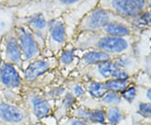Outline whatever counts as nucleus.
Here are the masks:
<instances>
[{
  "mask_svg": "<svg viewBox=\"0 0 151 125\" xmlns=\"http://www.w3.org/2000/svg\"><path fill=\"white\" fill-rule=\"evenodd\" d=\"M133 44L130 37H115L99 33H80L74 47L81 50H97L113 56L130 53Z\"/></svg>",
  "mask_w": 151,
  "mask_h": 125,
  "instance_id": "nucleus-1",
  "label": "nucleus"
},
{
  "mask_svg": "<svg viewBox=\"0 0 151 125\" xmlns=\"http://www.w3.org/2000/svg\"><path fill=\"white\" fill-rule=\"evenodd\" d=\"M127 21L111 11L96 7L86 13L76 24V30L79 33H97L111 22Z\"/></svg>",
  "mask_w": 151,
  "mask_h": 125,
  "instance_id": "nucleus-2",
  "label": "nucleus"
},
{
  "mask_svg": "<svg viewBox=\"0 0 151 125\" xmlns=\"http://www.w3.org/2000/svg\"><path fill=\"white\" fill-rule=\"evenodd\" d=\"M98 4L129 23L150 8L146 0H99Z\"/></svg>",
  "mask_w": 151,
  "mask_h": 125,
  "instance_id": "nucleus-3",
  "label": "nucleus"
},
{
  "mask_svg": "<svg viewBox=\"0 0 151 125\" xmlns=\"http://www.w3.org/2000/svg\"><path fill=\"white\" fill-rule=\"evenodd\" d=\"M67 39L68 34L65 19L61 16L49 19L45 47L52 54H58L65 47Z\"/></svg>",
  "mask_w": 151,
  "mask_h": 125,
  "instance_id": "nucleus-4",
  "label": "nucleus"
},
{
  "mask_svg": "<svg viewBox=\"0 0 151 125\" xmlns=\"http://www.w3.org/2000/svg\"><path fill=\"white\" fill-rule=\"evenodd\" d=\"M16 37L21 50L22 58L31 62L38 59L41 54V48L28 27L20 26L16 29Z\"/></svg>",
  "mask_w": 151,
  "mask_h": 125,
  "instance_id": "nucleus-5",
  "label": "nucleus"
},
{
  "mask_svg": "<svg viewBox=\"0 0 151 125\" xmlns=\"http://www.w3.org/2000/svg\"><path fill=\"white\" fill-rule=\"evenodd\" d=\"M57 65H58L57 59L54 57H48L42 59L38 58L36 60L31 61L29 65H28L26 70L24 71V80L29 84L34 83L39 77L52 70Z\"/></svg>",
  "mask_w": 151,
  "mask_h": 125,
  "instance_id": "nucleus-6",
  "label": "nucleus"
},
{
  "mask_svg": "<svg viewBox=\"0 0 151 125\" xmlns=\"http://www.w3.org/2000/svg\"><path fill=\"white\" fill-rule=\"evenodd\" d=\"M48 21L46 13L36 12L27 18V27L32 32L41 50L45 48V39L48 30Z\"/></svg>",
  "mask_w": 151,
  "mask_h": 125,
  "instance_id": "nucleus-7",
  "label": "nucleus"
},
{
  "mask_svg": "<svg viewBox=\"0 0 151 125\" xmlns=\"http://www.w3.org/2000/svg\"><path fill=\"white\" fill-rule=\"evenodd\" d=\"M119 66V65L113 59L109 61L89 66L83 70L82 73L86 77H88L89 80L103 82L113 79Z\"/></svg>",
  "mask_w": 151,
  "mask_h": 125,
  "instance_id": "nucleus-8",
  "label": "nucleus"
},
{
  "mask_svg": "<svg viewBox=\"0 0 151 125\" xmlns=\"http://www.w3.org/2000/svg\"><path fill=\"white\" fill-rule=\"evenodd\" d=\"M28 108L37 119H43L52 114V107L48 100L36 92H30L26 97Z\"/></svg>",
  "mask_w": 151,
  "mask_h": 125,
  "instance_id": "nucleus-9",
  "label": "nucleus"
},
{
  "mask_svg": "<svg viewBox=\"0 0 151 125\" xmlns=\"http://www.w3.org/2000/svg\"><path fill=\"white\" fill-rule=\"evenodd\" d=\"M0 119L12 124H26L29 121V115L20 107L0 103Z\"/></svg>",
  "mask_w": 151,
  "mask_h": 125,
  "instance_id": "nucleus-10",
  "label": "nucleus"
},
{
  "mask_svg": "<svg viewBox=\"0 0 151 125\" xmlns=\"http://www.w3.org/2000/svg\"><path fill=\"white\" fill-rule=\"evenodd\" d=\"M114 56L106 52L97 50H89L82 55V56L79 59L76 68L78 69V71H82L89 66L112 60Z\"/></svg>",
  "mask_w": 151,
  "mask_h": 125,
  "instance_id": "nucleus-11",
  "label": "nucleus"
},
{
  "mask_svg": "<svg viewBox=\"0 0 151 125\" xmlns=\"http://www.w3.org/2000/svg\"><path fill=\"white\" fill-rule=\"evenodd\" d=\"M0 81L9 89H15L21 87L23 81L14 65L4 62L0 65Z\"/></svg>",
  "mask_w": 151,
  "mask_h": 125,
  "instance_id": "nucleus-12",
  "label": "nucleus"
},
{
  "mask_svg": "<svg viewBox=\"0 0 151 125\" xmlns=\"http://www.w3.org/2000/svg\"><path fill=\"white\" fill-rule=\"evenodd\" d=\"M97 33L115 37H130L133 35V28L129 22L114 21L106 24Z\"/></svg>",
  "mask_w": 151,
  "mask_h": 125,
  "instance_id": "nucleus-13",
  "label": "nucleus"
},
{
  "mask_svg": "<svg viewBox=\"0 0 151 125\" xmlns=\"http://www.w3.org/2000/svg\"><path fill=\"white\" fill-rule=\"evenodd\" d=\"M5 53L7 59L9 61V63L21 66L23 58L16 35L10 34L7 37L5 42Z\"/></svg>",
  "mask_w": 151,
  "mask_h": 125,
  "instance_id": "nucleus-14",
  "label": "nucleus"
},
{
  "mask_svg": "<svg viewBox=\"0 0 151 125\" xmlns=\"http://www.w3.org/2000/svg\"><path fill=\"white\" fill-rule=\"evenodd\" d=\"M76 98L70 93L67 92L62 98V101L58 107V108L54 111L55 117L57 119H62L65 116L70 114L71 109L74 108V105L76 103Z\"/></svg>",
  "mask_w": 151,
  "mask_h": 125,
  "instance_id": "nucleus-15",
  "label": "nucleus"
},
{
  "mask_svg": "<svg viewBox=\"0 0 151 125\" xmlns=\"http://www.w3.org/2000/svg\"><path fill=\"white\" fill-rule=\"evenodd\" d=\"M106 122L109 125H118L124 119L125 113L119 106H108L105 108Z\"/></svg>",
  "mask_w": 151,
  "mask_h": 125,
  "instance_id": "nucleus-16",
  "label": "nucleus"
},
{
  "mask_svg": "<svg viewBox=\"0 0 151 125\" xmlns=\"http://www.w3.org/2000/svg\"><path fill=\"white\" fill-rule=\"evenodd\" d=\"M85 87H86V93H88L92 98L97 100H99L108 92L104 87L103 82H102L89 80L88 82L85 84Z\"/></svg>",
  "mask_w": 151,
  "mask_h": 125,
  "instance_id": "nucleus-17",
  "label": "nucleus"
},
{
  "mask_svg": "<svg viewBox=\"0 0 151 125\" xmlns=\"http://www.w3.org/2000/svg\"><path fill=\"white\" fill-rule=\"evenodd\" d=\"M113 60L118 64V65L122 67L123 69L126 70L130 74V71H134L137 67V62L135 58L130 54V53H126V54L120 55L118 56H115L113 58Z\"/></svg>",
  "mask_w": 151,
  "mask_h": 125,
  "instance_id": "nucleus-18",
  "label": "nucleus"
},
{
  "mask_svg": "<svg viewBox=\"0 0 151 125\" xmlns=\"http://www.w3.org/2000/svg\"><path fill=\"white\" fill-rule=\"evenodd\" d=\"M104 87L108 92H114V93H121L127 87L132 85L131 79L129 80H119V79H110L106 82H103Z\"/></svg>",
  "mask_w": 151,
  "mask_h": 125,
  "instance_id": "nucleus-19",
  "label": "nucleus"
},
{
  "mask_svg": "<svg viewBox=\"0 0 151 125\" xmlns=\"http://www.w3.org/2000/svg\"><path fill=\"white\" fill-rule=\"evenodd\" d=\"M84 1L86 0H51L48 3L52 4V11H66L70 9H75ZM52 11H50V14Z\"/></svg>",
  "mask_w": 151,
  "mask_h": 125,
  "instance_id": "nucleus-20",
  "label": "nucleus"
},
{
  "mask_svg": "<svg viewBox=\"0 0 151 125\" xmlns=\"http://www.w3.org/2000/svg\"><path fill=\"white\" fill-rule=\"evenodd\" d=\"M75 47H64L63 50L60 51L59 58L57 59L58 65L62 68H65L70 65L75 60Z\"/></svg>",
  "mask_w": 151,
  "mask_h": 125,
  "instance_id": "nucleus-21",
  "label": "nucleus"
},
{
  "mask_svg": "<svg viewBox=\"0 0 151 125\" xmlns=\"http://www.w3.org/2000/svg\"><path fill=\"white\" fill-rule=\"evenodd\" d=\"M98 101L103 104L104 108L108 106H118L122 102V97L120 93L107 92Z\"/></svg>",
  "mask_w": 151,
  "mask_h": 125,
  "instance_id": "nucleus-22",
  "label": "nucleus"
},
{
  "mask_svg": "<svg viewBox=\"0 0 151 125\" xmlns=\"http://www.w3.org/2000/svg\"><path fill=\"white\" fill-rule=\"evenodd\" d=\"M130 24L133 25H135L137 27H150L151 26V9H148L144 13H142L139 16H138L136 19H133L130 22Z\"/></svg>",
  "mask_w": 151,
  "mask_h": 125,
  "instance_id": "nucleus-23",
  "label": "nucleus"
},
{
  "mask_svg": "<svg viewBox=\"0 0 151 125\" xmlns=\"http://www.w3.org/2000/svg\"><path fill=\"white\" fill-rule=\"evenodd\" d=\"M91 123L96 125H105L107 124L105 108L92 109Z\"/></svg>",
  "mask_w": 151,
  "mask_h": 125,
  "instance_id": "nucleus-24",
  "label": "nucleus"
},
{
  "mask_svg": "<svg viewBox=\"0 0 151 125\" xmlns=\"http://www.w3.org/2000/svg\"><path fill=\"white\" fill-rule=\"evenodd\" d=\"M66 92H67V89L64 86L53 87L52 89H50L47 93H45L44 97L50 102V100H55V99L63 98L64 95L66 93Z\"/></svg>",
  "mask_w": 151,
  "mask_h": 125,
  "instance_id": "nucleus-25",
  "label": "nucleus"
},
{
  "mask_svg": "<svg viewBox=\"0 0 151 125\" xmlns=\"http://www.w3.org/2000/svg\"><path fill=\"white\" fill-rule=\"evenodd\" d=\"M138 93H139L138 87L134 84H132L120 93V95L122 97V99H124V101H126L129 103H132L135 100V98H137Z\"/></svg>",
  "mask_w": 151,
  "mask_h": 125,
  "instance_id": "nucleus-26",
  "label": "nucleus"
},
{
  "mask_svg": "<svg viewBox=\"0 0 151 125\" xmlns=\"http://www.w3.org/2000/svg\"><path fill=\"white\" fill-rule=\"evenodd\" d=\"M68 92H70L76 99L82 98L86 94V87L85 85L78 82H74L69 85Z\"/></svg>",
  "mask_w": 151,
  "mask_h": 125,
  "instance_id": "nucleus-27",
  "label": "nucleus"
},
{
  "mask_svg": "<svg viewBox=\"0 0 151 125\" xmlns=\"http://www.w3.org/2000/svg\"><path fill=\"white\" fill-rule=\"evenodd\" d=\"M137 113L145 119H151V103L146 102H139L138 104Z\"/></svg>",
  "mask_w": 151,
  "mask_h": 125,
  "instance_id": "nucleus-28",
  "label": "nucleus"
},
{
  "mask_svg": "<svg viewBox=\"0 0 151 125\" xmlns=\"http://www.w3.org/2000/svg\"><path fill=\"white\" fill-rule=\"evenodd\" d=\"M59 125H96L92 123L86 122L84 120L79 119H76L73 117H70L69 119L61 121V123H60Z\"/></svg>",
  "mask_w": 151,
  "mask_h": 125,
  "instance_id": "nucleus-29",
  "label": "nucleus"
},
{
  "mask_svg": "<svg viewBox=\"0 0 151 125\" xmlns=\"http://www.w3.org/2000/svg\"><path fill=\"white\" fill-rule=\"evenodd\" d=\"M144 98H145V101L142 102H146L151 103V87H146L144 89Z\"/></svg>",
  "mask_w": 151,
  "mask_h": 125,
  "instance_id": "nucleus-30",
  "label": "nucleus"
},
{
  "mask_svg": "<svg viewBox=\"0 0 151 125\" xmlns=\"http://www.w3.org/2000/svg\"><path fill=\"white\" fill-rule=\"evenodd\" d=\"M146 71L151 80V55L146 60Z\"/></svg>",
  "mask_w": 151,
  "mask_h": 125,
  "instance_id": "nucleus-31",
  "label": "nucleus"
},
{
  "mask_svg": "<svg viewBox=\"0 0 151 125\" xmlns=\"http://www.w3.org/2000/svg\"><path fill=\"white\" fill-rule=\"evenodd\" d=\"M21 1L24 4H29V3H37V2H40L41 0H21Z\"/></svg>",
  "mask_w": 151,
  "mask_h": 125,
  "instance_id": "nucleus-32",
  "label": "nucleus"
},
{
  "mask_svg": "<svg viewBox=\"0 0 151 125\" xmlns=\"http://www.w3.org/2000/svg\"><path fill=\"white\" fill-rule=\"evenodd\" d=\"M147 3H148V5L150 7V9H151V0H146Z\"/></svg>",
  "mask_w": 151,
  "mask_h": 125,
  "instance_id": "nucleus-33",
  "label": "nucleus"
},
{
  "mask_svg": "<svg viewBox=\"0 0 151 125\" xmlns=\"http://www.w3.org/2000/svg\"><path fill=\"white\" fill-rule=\"evenodd\" d=\"M50 1H51V0H41V1H40V2H45V3H48Z\"/></svg>",
  "mask_w": 151,
  "mask_h": 125,
  "instance_id": "nucleus-34",
  "label": "nucleus"
},
{
  "mask_svg": "<svg viewBox=\"0 0 151 125\" xmlns=\"http://www.w3.org/2000/svg\"><path fill=\"white\" fill-rule=\"evenodd\" d=\"M142 125H151V123H147V124H143Z\"/></svg>",
  "mask_w": 151,
  "mask_h": 125,
  "instance_id": "nucleus-35",
  "label": "nucleus"
}]
</instances>
